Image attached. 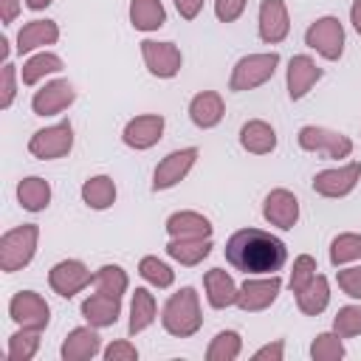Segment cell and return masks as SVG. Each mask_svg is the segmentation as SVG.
Listing matches in <instances>:
<instances>
[{"mask_svg": "<svg viewBox=\"0 0 361 361\" xmlns=\"http://www.w3.org/2000/svg\"><path fill=\"white\" fill-rule=\"evenodd\" d=\"M350 23H353L355 34L361 37V0H353V6H350Z\"/></svg>", "mask_w": 361, "mask_h": 361, "instance_id": "c3c4849f", "label": "cell"}, {"mask_svg": "<svg viewBox=\"0 0 361 361\" xmlns=\"http://www.w3.org/2000/svg\"><path fill=\"white\" fill-rule=\"evenodd\" d=\"M223 116H226V104L217 90H200L189 99V118L197 130L217 127L223 121Z\"/></svg>", "mask_w": 361, "mask_h": 361, "instance_id": "44dd1931", "label": "cell"}, {"mask_svg": "<svg viewBox=\"0 0 361 361\" xmlns=\"http://www.w3.org/2000/svg\"><path fill=\"white\" fill-rule=\"evenodd\" d=\"M8 316L17 327H28V330L42 333L51 322V307L37 290H17L8 302Z\"/></svg>", "mask_w": 361, "mask_h": 361, "instance_id": "8fae6325", "label": "cell"}, {"mask_svg": "<svg viewBox=\"0 0 361 361\" xmlns=\"http://www.w3.org/2000/svg\"><path fill=\"white\" fill-rule=\"evenodd\" d=\"M39 330H28V327H17L11 336H8V350L6 355L11 361H31L37 353H39Z\"/></svg>", "mask_w": 361, "mask_h": 361, "instance_id": "836d02e7", "label": "cell"}, {"mask_svg": "<svg viewBox=\"0 0 361 361\" xmlns=\"http://www.w3.org/2000/svg\"><path fill=\"white\" fill-rule=\"evenodd\" d=\"M251 358H254V361H282V358H285V341H282V338L268 341V344H262L259 350H254Z\"/></svg>", "mask_w": 361, "mask_h": 361, "instance_id": "f6af8a7d", "label": "cell"}, {"mask_svg": "<svg viewBox=\"0 0 361 361\" xmlns=\"http://www.w3.org/2000/svg\"><path fill=\"white\" fill-rule=\"evenodd\" d=\"M164 116L161 113H141L135 118H130L121 130V141L135 149V152H144V149H152L161 138H164Z\"/></svg>", "mask_w": 361, "mask_h": 361, "instance_id": "5bb4252c", "label": "cell"}, {"mask_svg": "<svg viewBox=\"0 0 361 361\" xmlns=\"http://www.w3.org/2000/svg\"><path fill=\"white\" fill-rule=\"evenodd\" d=\"M141 59L155 79H175L183 68V54L175 42L141 39Z\"/></svg>", "mask_w": 361, "mask_h": 361, "instance_id": "30bf717a", "label": "cell"}, {"mask_svg": "<svg viewBox=\"0 0 361 361\" xmlns=\"http://www.w3.org/2000/svg\"><path fill=\"white\" fill-rule=\"evenodd\" d=\"M333 330L341 338L361 336V305H344V307H338L336 316H333Z\"/></svg>", "mask_w": 361, "mask_h": 361, "instance_id": "f35d334b", "label": "cell"}, {"mask_svg": "<svg viewBox=\"0 0 361 361\" xmlns=\"http://www.w3.org/2000/svg\"><path fill=\"white\" fill-rule=\"evenodd\" d=\"M71 149H73V124L68 118L65 121H56L51 127H42V130H37L28 138V152L34 158H39V161L65 158Z\"/></svg>", "mask_w": 361, "mask_h": 361, "instance_id": "52a82bcc", "label": "cell"}, {"mask_svg": "<svg viewBox=\"0 0 361 361\" xmlns=\"http://www.w3.org/2000/svg\"><path fill=\"white\" fill-rule=\"evenodd\" d=\"M62 68H65V62H62L59 54H54V51H37V54H31V56L23 62V68H20V82H23L25 87H34L37 82H42L45 76L59 73Z\"/></svg>", "mask_w": 361, "mask_h": 361, "instance_id": "484cf974", "label": "cell"}, {"mask_svg": "<svg viewBox=\"0 0 361 361\" xmlns=\"http://www.w3.org/2000/svg\"><path fill=\"white\" fill-rule=\"evenodd\" d=\"M48 285L56 296L73 299L76 293L93 285V274L82 259H62L48 271Z\"/></svg>", "mask_w": 361, "mask_h": 361, "instance_id": "7c38bea8", "label": "cell"}, {"mask_svg": "<svg viewBox=\"0 0 361 361\" xmlns=\"http://www.w3.org/2000/svg\"><path fill=\"white\" fill-rule=\"evenodd\" d=\"M161 324L175 338H192L203 327V310H200L197 290L189 285L175 290L161 307Z\"/></svg>", "mask_w": 361, "mask_h": 361, "instance_id": "7a4b0ae2", "label": "cell"}, {"mask_svg": "<svg viewBox=\"0 0 361 361\" xmlns=\"http://www.w3.org/2000/svg\"><path fill=\"white\" fill-rule=\"evenodd\" d=\"M73 99H76V90H73V85L68 79H51L39 90H34L31 110L37 116H42V118L45 116H59L62 110H68L73 104Z\"/></svg>", "mask_w": 361, "mask_h": 361, "instance_id": "2e32d148", "label": "cell"}, {"mask_svg": "<svg viewBox=\"0 0 361 361\" xmlns=\"http://www.w3.org/2000/svg\"><path fill=\"white\" fill-rule=\"evenodd\" d=\"M282 293V279L279 274H265V276H248L240 290H237V307L245 313H259L268 310L276 296Z\"/></svg>", "mask_w": 361, "mask_h": 361, "instance_id": "ba28073f", "label": "cell"}, {"mask_svg": "<svg viewBox=\"0 0 361 361\" xmlns=\"http://www.w3.org/2000/svg\"><path fill=\"white\" fill-rule=\"evenodd\" d=\"M82 316H85L87 324H93V327H99V330H102V327H113V324L118 322V316H121V299L96 290V293H90V296L82 302Z\"/></svg>", "mask_w": 361, "mask_h": 361, "instance_id": "603a6c76", "label": "cell"}, {"mask_svg": "<svg viewBox=\"0 0 361 361\" xmlns=\"http://www.w3.org/2000/svg\"><path fill=\"white\" fill-rule=\"evenodd\" d=\"M322 73H324V71L316 65L313 56H307V54L290 56L288 71H285V82H288V96H290V102L305 99V96L310 93V87L322 79Z\"/></svg>", "mask_w": 361, "mask_h": 361, "instance_id": "ac0fdd59", "label": "cell"}, {"mask_svg": "<svg viewBox=\"0 0 361 361\" xmlns=\"http://www.w3.org/2000/svg\"><path fill=\"white\" fill-rule=\"evenodd\" d=\"M330 305V282L324 274H316L299 293H296V307L305 313V316H319L324 313Z\"/></svg>", "mask_w": 361, "mask_h": 361, "instance_id": "f546056e", "label": "cell"}, {"mask_svg": "<svg viewBox=\"0 0 361 361\" xmlns=\"http://www.w3.org/2000/svg\"><path fill=\"white\" fill-rule=\"evenodd\" d=\"M102 358H104V361H138V350H135L133 341L116 338V341H110V344L102 350Z\"/></svg>", "mask_w": 361, "mask_h": 361, "instance_id": "7bdbcfd3", "label": "cell"}, {"mask_svg": "<svg viewBox=\"0 0 361 361\" xmlns=\"http://www.w3.org/2000/svg\"><path fill=\"white\" fill-rule=\"evenodd\" d=\"M336 282L341 293H347L350 299H361V265H350V268L341 265L336 271Z\"/></svg>", "mask_w": 361, "mask_h": 361, "instance_id": "b9f144b4", "label": "cell"}, {"mask_svg": "<svg viewBox=\"0 0 361 361\" xmlns=\"http://www.w3.org/2000/svg\"><path fill=\"white\" fill-rule=\"evenodd\" d=\"M355 259H361V234H355V231L336 234L330 243V265L341 268V265L355 262Z\"/></svg>", "mask_w": 361, "mask_h": 361, "instance_id": "d590c367", "label": "cell"}, {"mask_svg": "<svg viewBox=\"0 0 361 361\" xmlns=\"http://www.w3.org/2000/svg\"><path fill=\"white\" fill-rule=\"evenodd\" d=\"M138 274H141L144 282H149V285L158 288V290L172 288V282H175V271H172L164 259H158L155 254L141 257V262H138Z\"/></svg>", "mask_w": 361, "mask_h": 361, "instance_id": "8d00e7d4", "label": "cell"}, {"mask_svg": "<svg viewBox=\"0 0 361 361\" xmlns=\"http://www.w3.org/2000/svg\"><path fill=\"white\" fill-rule=\"evenodd\" d=\"M17 76H20V68H14L11 62H3V73H0V107L8 110L14 104V96H17Z\"/></svg>", "mask_w": 361, "mask_h": 361, "instance_id": "60d3db41", "label": "cell"}, {"mask_svg": "<svg viewBox=\"0 0 361 361\" xmlns=\"http://www.w3.org/2000/svg\"><path fill=\"white\" fill-rule=\"evenodd\" d=\"M203 290H206V302L214 310H226L231 305H237V290L240 285L234 282V276L223 268H212L203 274Z\"/></svg>", "mask_w": 361, "mask_h": 361, "instance_id": "7402d4cb", "label": "cell"}, {"mask_svg": "<svg viewBox=\"0 0 361 361\" xmlns=\"http://www.w3.org/2000/svg\"><path fill=\"white\" fill-rule=\"evenodd\" d=\"M262 217L271 226H276L282 231H290L299 223V197L285 186L271 189L262 200Z\"/></svg>", "mask_w": 361, "mask_h": 361, "instance_id": "9a60e30c", "label": "cell"}, {"mask_svg": "<svg viewBox=\"0 0 361 361\" xmlns=\"http://www.w3.org/2000/svg\"><path fill=\"white\" fill-rule=\"evenodd\" d=\"M93 288L102 290V293H110V296H124L127 288H130V276L121 265H102L96 274H93Z\"/></svg>", "mask_w": 361, "mask_h": 361, "instance_id": "e575fe53", "label": "cell"}, {"mask_svg": "<svg viewBox=\"0 0 361 361\" xmlns=\"http://www.w3.org/2000/svg\"><path fill=\"white\" fill-rule=\"evenodd\" d=\"M212 231H214V226L209 223V217H203L200 212H192V209H180L166 217L169 237H212Z\"/></svg>", "mask_w": 361, "mask_h": 361, "instance_id": "4316f807", "label": "cell"}, {"mask_svg": "<svg viewBox=\"0 0 361 361\" xmlns=\"http://www.w3.org/2000/svg\"><path fill=\"white\" fill-rule=\"evenodd\" d=\"M197 155H200L197 147H183V149H175L166 158H161V164L152 172V192H166V189L178 186L192 172Z\"/></svg>", "mask_w": 361, "mask_h": 361, "instance_id": "4fadbf2b", "label": "cell"}, {"mask_svg": "<svg viewBox=\"0 0 361 361\" xmlns=\"http://www.w3.org/2000/svg\"><path fill=\"white\" fill-rule=\"evenodd\" d=\"M243 353V336L237 330H220L209 347H206V361H234Z\"/></svg>", "mask_w": 361, "mask_h": 361, "instance_id": "d6a6232c", "label": "cell"}, {"mask_svg": "<svg viewBox=\"0 0 361 361\" xmlns=\"http://www.w3.org/2000/svg\"><path fill=\"white\" fill-rule=\"evenodd\" d=\"M51 3H54V0H25V6H28L31 11H45Z\"/></svg>", "mask_w": 361, "mask_h": 361, "instance_id": "681fc988", "label": "cell"}, {"mask_svg": "<svg viewBox=\"0 0 361 361\" xmlns=\"http://www.w3.org/2000/svg\"><path fill=\"white\" fill-rule=\"evenodd\" d=\"M212 248H214L212 237H169V243H166V254L178 265H186V268L200 265L212 254Z\"/></svg>", "mask_w": 361, "mask_h": 361, "instance_id": "d4e9b609", "label": "cell"}, {"mask_svg": "<svg viewBox=\"0 0 361 361\" xmlns=\"http://www.w3.org/2000/svg\"><path fill=\"white\" fill-rule=\"evenodd\" d=\"M305 45L327 62L341 59V54H344V25H341V20L333 17V14H324V17L313 20L305 31Z\"/></svg>", "mask_w": 361, "mask_h": 361, "instance_id": "8992f818", "label": "cell"}, {"mask_svg": "<svg viewBox=\"0 0 361 361\" xmlns=\"http://www.w3.org/2000/svg\"><path fill=\"white\" fill-rule=\"evenodd\" d=\"M99 353H102V336H99V327H93V324L73 327L59 347L62 361H90Z\"/></svg>", "mask_w": 361, "mask_h": 361, "instance_id": "d6986e66", "label": "cell"}, {"mask_svg": "<svg viewBox=\"0 0 361 361\" xmlns=\"http://www.w3.org/2000/svg\"><path fill=\"white\" fill-rule=\"evenodd\" d=\"M37 243H39V226L37 223H23V226L3 231V237H0V271L3 274L23 271L34 259Z\"/></svg>", "mask_w": 361, "mask_h": 361, "instance_id": "3957f363", "label": "cell"}, {"mask_svg": "<svg viewBox=\"0 0 361 361\" xmlns=\"http://www.w3.org/2000/svg\"><path fill=\"white\" fill-rule=\"evenodd\" d=\"M259 39L265 45H279L290 34V14L285 0H262L259 3V17H257Z\"/></svg>", "mask_w": 361, "mask_h": 361, "instance_id": "e0dca14e", "label": "cell"}, {"mask_svg": "<svg viewBox=\"0 0 361 361\" xmlns=\"http://www.w3.org/2000/svg\"><path fill=\"white\" fill-rule=\"evenodd\" d=\"M226 262L245 276H265L282 271L288 262V245L262 228H240L226 240Z\"/></svg>", "mask_w": 361, "mask_h": 361, "instance_id": "6da1fadb", "label": "cell"}, {"mask_svg": "<svg viewBox=\"0 0 361 361\" xmlns=\"http://www.w3.org/2000/svg\"><path fill=\"white\" fill-rule=\"evenodd\" d=\"M130 25L135 31H158L166 25V8L161 0H130Z\"/></svg>", "mask_w": 361, "mask_h": 361, "instance_id": "4dcf8cb0", "label": "cell"}, {"mask_svg": "<svg viewBox=\"0 0 361 361\" xmlns=\"http://www.w3.org/2000/svg\"><path fill=\"white\" fill-rule=\"evenodd\" d=\"M248 0H214V14L220 23H237L245 11Z\"/></svg>", "mask_w": 361, "mask_h": 361, "instance_id": "ee69618b", "label": "cell"}, {"mask_svg": "<svg viewBox=\"0 0 361 361\" xmlns=\"http://www.w3.org/2000/svg\"><path fill=\"white\" fill-rule=\"evenodd\" d=\"M347 355L344 350V341L336 330H327V333H319L313 341H310V358L313 361H341Z\"/></svg>", "mask_w": 361, "mask_h": 361, "instance_id": "74e56055", "label": "cell"}, {"mask_svg": "<svg viewBox=\"0 0 361 361\" xmlns=\"http://www.w3.org/2000/svg\"><path fill=\"white\" fill-rule=\"evenodd\" d=\"M316 271H319V265H316V259L310 257V254H299L296 259H293V268H290V279H288V288L293 290V293H299L313 276H316Z\"/></svg>", "mask_w": 361, "mask_h": 361, "instance_id": "ab89813d", "label": "cell"}, {"mask_svg": "<svg viewBox=\"0 0 361 361\" xmlns=\"http://www.w3.org/2000/svg\"><path fill=\"white\" fill-rule=\"evenodd\" d=\"M172 3H175L178 14H180L183 20H195V17L200 14V8H203V0H172Z\"/></svg>", "mask_w": 361, "mask_h": 361, "instance_id": "7dc6e473", "label": "cell"}, {"mask_svg": "<svg viewBox=\"0 0 361 361\" xmlns=\"http://www.w3.org/2000/svg\"><path fill=\"white\" fill-rule=\"evenodd\" d=\"M17 200L25 212H45L51 203V183L39 175H28L17 183Z\"/></svg>", "mask_w": 361, "mask_h": 361, "instance_id": "1f68e13d", "label": "cell"}, {"mask_svg": "<svg viewBox=\"0 0 361 361\" xmlns=\"http://www.w3.org/2000/svg\"><path fill=\"white\" fill-rule=\"evenodd\" d=\"M59 39V25L54 20H28L20 31H17V54H34V51H45V45H56Z\"/></svg>", "mask_w": 361, "mask_h": 361, "instance_id": "ffe728a7", "label": "cell"}, {"mask_svg": "<svg viewBox=\"0 0 361 361\" xmlns=\"http://www.w3.org/2000/svg\"><path fill=\"white\" fill-rule=\"evenodd\" d=\"M20 8H23V0H0V23L11 25L20 14Z\"/></svg>", "mask_w": 361, "mask_h": 361, "instance_id": "bcb514c9", "label": "cell"}, {"mask_svg": "<svg viewBox=\"0 0 361 361\" xmlns=\"http://www.w3.org/2000/svg\"><path fill=\"white\" fill-rule=\"evenodd\" d=\"M240 147L251 155H271L276 149V130L262 118H248L240 127Z\"/></svg>", "mask_w": 361, "mask_h": 361, "instance_id": "cb8c5ba5", "label": "cell"}, {"mask_svg": "<svg viewBox=\"0 0 361 361\" xmlns=\"http://www.w3.org/2000/svg\"><path fill=\"white\" fill-rule=\"evenodd\" d=\"M299 147L305 152H319L330 161H341V158H350L353 155V138L338 133V130H330V127H319V124H305L296 135Z\"/></svg>", "mask_w": 361, "mask_h": 361, "instance_id": "5b68a950", "label": "cell"}, {"mask_svg": "<svg viewBox=\"0 0 361 361\" xmlns=\"http://www.w3.org/2000/svg\"><path fill=\"white\" fill-rule=\"evenodd\" d=\"M279 68V54L276 51H262V54H245L234 62L231 76H228V90L245 93L259 85H265Z\"/></svg>", "mask_w": 361, "mask_h": 361, "instance_id": "277c9868", "label": "cell"}, {"mask_svg": "<svg viewBox=\"0 0 361 361\" xmlns=\"http://www.w3.org/2000/svg\"><path fill=\"white\" fill-rule=\"evenodd\" d=\"M361 180V161H350V164H338L333 169H322L313 175V192L330 200L347 197Z\"/></svg>", "mask_w": 361, "mask_h": 361, "instance_id": "9c48e42d", "label": "cell"}, {"mask_svg": "<svg viewBox=\"0 0 361 361\" xmlns=\"http://www.w3.org/2000/svg\"><path fill=\"white\" fill-rule=\"evenodd\" d=\"M158 316V305H155V296L149 293V288H135L133 290V299H130V322H127V333L130 336H138L144 333Z\"/></svg>", "mask_w": 361, "mask_h": 361, "instance_id": "f1b7e54d", "label": "cell"}, {"mask_svg": "<svg viewBox=\"0 0 361 361\" xmlns=\"http://www.w3.org/2000/svg\"><path fill=\"white\" fill-rule=\"evenodd\" d=\"M79 195H82V203L87 206V209H93V212H104V209H110L113 203H116V180L110 178V175H93V178H87L85 183H82V189H79Z\"/></svg>", "mask_w": 361, "mask_h": 361, "instance_id": "83f0119b", "label": "cell"}]
</instances>
